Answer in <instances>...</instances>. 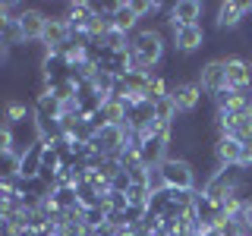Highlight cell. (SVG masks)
Returning a JSON list of instances; mask_svg holds the SVG:
<instances>
[{
	"mask_svg": "<svg viewBox=\"0 0 252 236\" xmlns=\"http://www.w3.org/2000/svg\"><path fill=\"white\" fill-rule=\"evenodd\" d=\"M164 35L158 29H139L136 35L129 38V51H132V63L142 73H158V63L164 57Z\"/></svg>",
	"mask_w": 252,
	"mask_h": 236,
	"instance_id": "1",
	"label": "cell"
},
{
	"mask_svg": "<svg viewBox=\"0 0 252 236\" xmlns=\"http://www.w3.org/2000/svg\"><path fill=\"white\" fill-rule=\"evenodd\" d=\"M158 170H161V179H164L167 189H195V170H192V161H189V157L167 154Z\"/></svg>",
	"mask_w": 252,
	"mask_h": 236,
	"instance_id": "2",
	"label": "cell"
},
{
	"mask_svg": "<svg viewBox=\"0 0 252 236\" xmlns=\"http://www.w3.org/2000/svg\"><path fill=\"white\" fill-rule=\"evenodd\" d=\"M252 13V3H246V0H230V3H220L218 6V16H215V26L220 31H236L243 29V22H246V16Z\"/></svg>",
	"mask_w": 252,
	"mask_h": 236,
	"instance_id": "3",
	"label": "cell"
},
{
	"mask_svg": "<svg viewBox=\"0 0 252 236\" xmlns=\"http://www.w3.org/2000/svg\"><path fill=\"white\" fill-rule=\"evenodd\" d=\"M170 98L177 104V114H195L202 104V88L199 82H177L170 85Z\"/></svg>",
	"mask_w": 252,
	"mask_h": 236,
	"instance_id": "4",
	"label": "cell"
},
{
	"mask_svg": "<svg viewBox=\"0 0 252 236\" xmlns=\"http://www.w3.org/2000/svg\"><path fill=\"white\" fill-rule=\"evenodd\" d=\"M173 51L177 54H195L205 47V29L202 26H180L173 29Z\"/></svg>",
	"mask_w": 252,
	"mask_h": 236,
	"instance_id": "5",
	"label": "cell"
},
{
	"mask_svg": "<svg viewBox=\"0 0 252 236\" xmlns=\"http://www.w3.org/2000/svg\"><path fill=\"white\" fill-rule=\"evenodd\" d=\"M199 88L205 94L215 98L218 91L227 88V76H224V60H208L205 66L199 69Z\"/></svg>",
	"mask_w": 252,
	"mask_h": 236,
	"instance_id": "6",
	"label": "cell"
},
{
	"mask_svg": "<svg viewBox=\"0 0 252 236\" xmlns=\"http://www.w3.org/2000/svg\"><path fill=\"white\" fill-rule=\"evenodd\" d=\"M47 19H51V16L41 13L38 6H29V10L22 13L19 26H22V35H26V44H41L44 29H47Z\"/></svg>",
	"mask_w": 252,
	"mask_h": 236,
	"instance_id": "7",
	"label": "cell"
},
{
	"mask_svg": "<svg viewBox=\"0 0 252 236\" xmlns=\"http://www.w3.org/2000/svg\"><path fill=\"white\" fill-rule=\"evenodd\" d=\"M202 10L205 6L199 0H177V3H170V29H180V26H199L202 19Z\"/></svg>",
	"mask_w": 252,
	"mask_h": 236,
	"instance_id": "8",
	"label": "cell"
},
{
	"mask_svg": "<svg viewBox=\"0 0 252 236\" xmlns=\"http://www.w3.org/2000/svg\"><path fill=\"white\" fill-rule=\"evenodd\" d=\"M69 22L63 19V16H51L47 19V29H44V38H41V44H44V54H54V51H60L63 44L69 41Z\"/></svg>",
	"mask_w": 252,
	"mask_h": 236,
	"instance_id": "9",
	"label": "cell"
},
{
	"mask_svg": "<svg viewBox=\"0 0 252 236\" xmlns=\"http://www.w3.org/2000/svg\"><path fill=\"white\" fill-rule=\"evenodd\" d=\"M224 60V76H227V88H249V60L236 57V54H230V57H220Z\"/></svg>",
	"mask_w": 252,
	"mask_h": 236,
	"instance_id": "10",
	"label": "cell"
},
{
	"mask_svg": "<svg viewBox=\"0 0 252 236\" xmlns=\"http://www.w3.org/2000/svg\"><path fill=\"white\" fill-rule=\"evenodd\" d=\"M41 154H44L41 139H35L26 151H19V177L22 179H38V173H41Z\"/></svg>",
	"mask_w": 252,
	"mask_h": 236,
	"instance_id": "11",
	"label": "cell"
},
{
	"mask_svg": "<svg viewBox=\"0 0 252 236\" xmlns=\"http://www.w3.org/2000/svg\"><path fill=\"white\" fill-rule=\"evenodd\" d=\"M215 157H218V167H240L243 145L233 136H220V139H215Z\"/></svg>",
	"mask_w": 252,
	"mask_h": 236,
	"instance_id": "12",
	"label": "cell"
},
{
	"mask_svg": "<svg viewBox=\"0 0 252 236\" xmlns=\"http://www.w3.org/2000/svg\"><path fill=\"white\" fill-rule=\"evenodd\" d=\"M136 26H139V16H136V10H132V3H117V10H114V29L132 38L139 31Z\"/></svg>",
	"mask_w": 252,
	"mask_h": 236,
	"instance_id": "13",
	"label": "cell"
},
{
	"mask_svg": "<svg viewBox=\"0 0 252 236\" xmlns=\"http://www.w3.org/2000/svg\"><path fill=\"white\" fill-rule=\"evenodd\" d=\"M98 114H101V120L107 126H126V104H120L117 98H107Z\"/></svg>",
	"mask_w": 252,
	"mask_h": 236,
	"instance_id": "14",
	"label": "cell"
},
{
	"mask_svg": "<svg viewBox=\"0 0 252 236\" xmlns=\"http://www.w3.org/2000/svg\"><path fill=\"white\" fill-rule=\"evenodd\" d=\"M19 177V151H0V183Z\"/></svg>",
	"mask_w": 252,
	"mask_h": 236,
	"instance_id": "15",
	"label": "cell"
},
{
	"mask_svg": "<svg viewBox=\"0 0 252 236\" xmlns=\"http://www.w3.org/2000/svg\"><path fill=\"white\" fill-rule=\"evenodd\" d=\"M155 120L158 123H170L173 126V120H177V104H173V98L167 94V98H161L155 104Z\"/></svg>",
	"mask_w": 252,
	"mask_h": 236,
	"instance_id": "16",
	"label": "cell"
},
{
	"mask_svg": "<svg viewBox=\"0 0 252 236\" xmlns=\"http://www.w3.org/2000/svg\"><path fill=\"white\" fill-rule=\"evenodd\" d=\"M0 151H16V129L0 120Z\"/></svg>",
	"mask_w": 252,
	"mask_h": 236,
	"instance_id": "17",
	"label": "cell"
},
{
	"mask_svg": "<svg viewBox=\"0 0 252 236\" xmlns=\"http://www.w3.org/2000/svg\"><path fill=\"white\" fill-rule=\"evenodd\" d=\"M6 22H10V16H6V10H3V3H0V51H6V47H3V35H6Z\"/></svg>",
	"mask_w": 252,
	"mask_h": 236,
	"instance_id": "18",
	"label": "cell"
},
{
	"mask_svg": "<svg viewBox=\"0 0 252 236\" xmlns=\"http://www.w3.org/2000/svg\"><path fill=\"white\" fill-rule=\"evenodd\" d=\"M243 217H246V224H249V227H252V202H249V205H246V208H243Z\"/></svg>",
	"mask_w": 252,
	"mask_h": 236,
	"instance_id": "19",
	"label": "cell"
},
{
	"mask_svg": "<svg viewBox=\"0 0 252 236\" xmlns=\"http://www.w3.org/2000/svg\"><path fill=\"white\" fill-rule=\"evenodd\" d=\"M249 88H252V73H249Z\"/></svg>",
	"mask_w": 252,
	"mask_h": 236,
	"instance_id": "20",
	"label": "cell"
}]
</instances>
